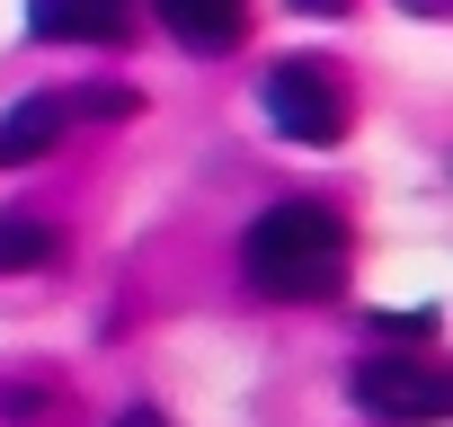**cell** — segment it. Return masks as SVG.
<instances>
[{
  "instance_id": "1",
  "label": "cell",
  "mask_w": 453,
  "mask_h": 427,
  "mask_svg": "<svg viewBox=\"0 0 453 427\" xmlns=\"http://www.w3.org/2000/svg\"><path fill=\"white\" fill-rule=\"evenodd\" d=\"M347 268H356V232L338 223L329 205H311V196L267 205L258 223L241 232V276L267 303H329L347 285Z\"/></svg>"
},
{
  "instance_id": "2",
  "label": "cell",
  "mask_w": 453,
  "mask_h": 427,
  "mask_svg": "<svg viewBox=\"0 0 453 427\" xmlns=\"http://www.w3.org/2000/svg\"><path fill=\"white\" fill-rule=\"evenodd\" d=\"M258 107H267V125H276L285 143H338V134L356 125V98H347L338 63H311V54L276 63V72L258 81Z\"/></svg>"
},
{
  "instance_id": "3",
  "label": "cell",
  "mask_w": 453,
  "mask_h": 427,
  "mask_svg": "<svg viewBox=\"0 0 453 427\" xmlns=\"http://www.w3.org/2000/svg\"><path fill=\"white\" fill-rule=\"evenodd\" d=\"M356 400L382 427H444L453 418V374L435 356H365L356 365Z\"/></svg>"
},
{
  "instance_id": "4",
  "label": "cell",
  "mask_w": 453,
  "mask_h": 427,
  "mask_svg": "<svg viewBox=\"0 0 453 427\" xmlns=\"http://www.w3.org/2000/svg\"><path fill=\"white\" fill-rule=\"evenodd\" d=\"M27 27L45 45H125L134 0H27Z\"/></svg>"
},
{
  "instance_id": "5",
  "label": "cell",
  "mask_w": 453,
  "mask_h": 427,
  "mask_svg": "<svg viewBox=\"0 0 453 427\" xmlns=\"http://www.w3.org/2000/svg\"><path fill=\"white\" fill-rule=\"evenodd\" d=\"M151 10L187 54H232L250 36V0H151Z\"/></svg>"
},
{
  "instance_id": "6",
  "label": "cell",
  "mask_w": 453,
  "mask_h": 427,
  "mask_svg": "<svg viewBox=\"0 0 453 427\" xmlns=\"http://www.w3.org/2000/svg\"><path fill=\"white\" fill-rule=\"evenodd\" d=\"M54 134H63V98H19V107H0V169L45 160Z\"/></svg>"
},
{
  "instance_id": "7",
  "label": "cell",
  "mask_w": 453,
  "mask_h": 427,
  "mask_svg": "<svg viewBox=\"0 0 453 427\" xmlns=\"http://www.w3.org/2000/svg\"><path fill=\"white\" fill-rule=\"evenodd\" d=\"M63 232L45 214H0V276H27V268H54Z\"/></svg>"
},
{
  "instance_id": "8",
  "label": "cell",
  "mask_w": 453,
  "mask_h": 427,
  "mask_svg": "<svg viewBox=\"0 0 453 427\" xmlns=\"http://www.w3.org/2000/svg\"><path fill=\"white\" fill-rule=\"evenodd\" d=\"M63 116H98V125H125V116H142V89H81V98H63Z\"/></svg>"
},
{
  "instance_id": "9",
  "label": "cell",
  "mask_w": 453,
  "mask_h": 427,
  "mask_svg": "<svg viewBox=\"0 0 453 427\" xmlns=\"http://www.w3.org/2000/svg\"><path fill=\"white\" fill-rule=\"evenodd\" d=\"M303 19H347V0H294Z\"/></svg>"
},
{
  "instance_id": "10",
  "label": "cell",
  "mask_w": 453,
  "mask_h": 427,
  "mask_svg": "<svg viewBox=\"0 0 453 427\" xmlns=\"http://www.w3.org/2000/svg\"><path fill=\"white\" fill-rule=\"evenodd\" d=\"M409 19H453V0H400Z\"/></svg>"
},
{
  "instance_id": "11",
  "label": "cell",
  "mask_w": 453,
  "mask_h": 427,
  "mask_svg": "<svg viewBox=\"0 0 453 427\" xmlns=\"http://www.w3.org/2000/svg\"><path fill=\"white\" fill-rule=\"evenodd\" d=\"M116 427H160V409H125V418H116Z\"/></svg>"
}]
</instances>
